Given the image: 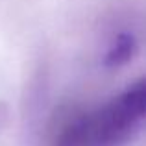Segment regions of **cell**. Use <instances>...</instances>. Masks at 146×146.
<instances>
[{"label": "cell", "instance_id": "cell-1", "mask_svg": "<svg viewBox=\"0 0 146 146\" xmlns=\"http://www.w3.org/2000/svg\"><path fill=\"white\" fill-rule=\"evenodd\" d=\"M146 109L143 80L93 111H76L59 122L52 146H118L141 126Z\"/></svg>", "mask_w": 146, "mask_h": 146}, {"label": "cell", "instance_id": "cell-2", "mask_svg": "<svg viewBox=\"0 0 146 146\" xmlns=\"http://www.w3.org/2000/svg\"><path fill=\"white\" fill-rule=\"evenodd\" d=\"M133 52V37L129 35H120L115 44L111 46L109 54H107V63L109 65H117V63H124Z\"/></svg>", "mask_w": 146, "mask_h": 146}]
</instances>
